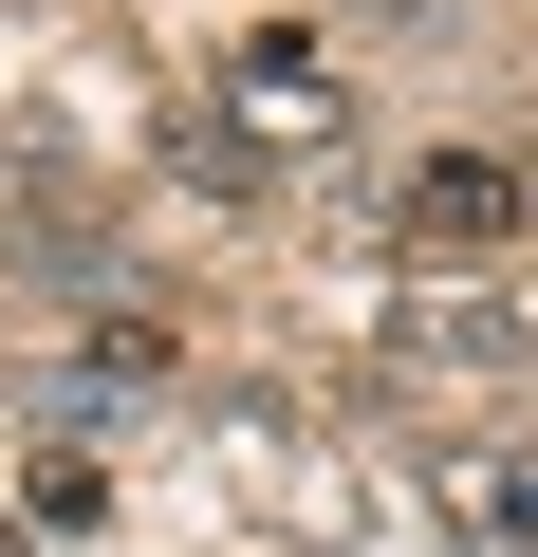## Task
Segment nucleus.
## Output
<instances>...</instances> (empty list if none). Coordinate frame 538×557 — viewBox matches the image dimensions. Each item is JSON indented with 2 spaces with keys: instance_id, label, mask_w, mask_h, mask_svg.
Here are the masks:
<instances>
[{
  "instance_id": "1",
  "label": "nucleus",
  "mask_w": 538,
  "mask_h": 557,
  "mask_svg": "<svg viewBox=\"0 0 538 557\" xmlns=\"http://www.w3.org/2000/svg\"><path fill=\"white\" fill-rule=\"evenodd\" d=\"M223 131L279 168V149H335L353 131V75L316 57V38H223Z\"/></svg>"
},
{
  "instance_id": "2",
  "label": "nucleus",
  "mask_w": 538,
  "mask_h": 557,
  "mask_svg": "<svg viewBox=\"0 0 538 557\" xmlns=\"http://www.w3.org/2000/svg\"><path fill=\"white\" fill-rule=\"evenodd\" d=\"M520 205H538V186H520L501 149H427V168L390 186V242H409V260H501Z\"/></svg>"
},
{
  "instance_id": "3",
  "label": "nucleus",
  "mask_w": 538,
  "mask_h": 557,
  "mask_svg": "<svg viewBox=\"0 0 538 557\" xmlns=\"http://www.w3.org/2000/svg\"><path fill=\"white\" fill-rule=\"evenodd\" d=\"M167 372H186V335H167V298H112V317H93V354H57V372H38V409H57V428H93V409H130V391H167Z\"/></svg>"
},
{
  "instance_id": "4",
  "label": "nucleus",
  "mask_w": 538,
  "mask_h": 557,
  "mask_svg": "<svg viewBox=\"0 0 538 557\" xmlns=\"http://www.w3.org/2000/svg\"><path fill=\"white\" fill-rule=\"evenodd\" d=\"M427 520L483 539V557H538V465H520V446H446V465H427Z\"/></svg>"
},
{
  "instance_id": "5",
  "label": "nucleus",
  "mask_w": 538,
  "mask_h": 557,
  "mask_svg": "<svg viewBox=\"0 0 538 557\" xmlns=\"http://www.w3.org/2000/svg\"><path fill=\"white\" fill-rule=\"evenodd\" d=\"M427 354H446V372H520V354H538V298H501V278H483V298H409V372H427Z\"/></svg>"
},
{
  "instance_id": "6",
  "label": "nucleus",
  "mask_w": 538,
  "mask_h": 557,
  "mask_svg": "<svg viewBox=\"0 0 538 557\" xmlns=\"http://www.w3.org/2000/svg\"><path fill=\"white\" fill-rule=\"evenodd\" d=\"M20 520H38V539H75V520H112V465H93L75 428H57V446L20 465Z\"/></svg>"
},
{
  "instance_id": "7",
  "label": "nucleus",
  "mask_w": 538,
  "mask_h": 557,
  "mask_svg": "<svg viewBox=\"0 0 538 557\" xmlns=\"http://www.w3.org/2000/svg\"><path fill=\"white\" fill-rule=\"evenodd\" d=\"M167 168H186V186H204V205H260V186H279V168H260V149H241V131H223V112H204V131H167Z\"/></svg>"
},
{
  "instance_id": "8",
  "label": "nucleus",
  "mask_w": 538,
  "mask_h": 557,
  "mask_svg": "<svg viewBox=\"0 0 538 557\" xmlns=\"http://www.w3.org/2000/svg\"><path fill=\"white\" fill-rule=\"evenodd\" d=\"M0 557H38V520H0Z\"/></svg>"
}]
</instances>
